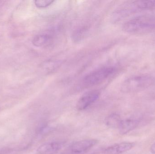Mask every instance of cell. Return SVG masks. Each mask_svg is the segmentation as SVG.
<instances>
[{
  "label": "cell",
  "mask_w": 155,
  "mask_h": 154,
  "mask_svg": "<svg viewBox=\"0 0 155 154\" xmlns=\"http://www.w3.org/2000/svg\"><path fill=\"white\" fill-rule=\"evenodd\" d=\"M150 150L153 153L155 154V143L151 146Z\"/></svg>",
  "instance_id": "obj_14"
},
{
  "label": "cell",
  "mask_w": 155,
  "mask_h": 154,
  "mask_svg": "<svg viewBox=\"0 0 155 154\" xmlns=\"http://www.w3.org/2000/svg\"><path fill=\"white\" fill-rule=\"evenodd\" d=\"M65 144L63 141H55L45 143L40 146L37 149L40 154H55L62 149Z\"/></svg>",
  "instance_id": "obj_6"
},
{
  "label": "cell",
  "mask_w": 155,
  "mask_h": 154,
  "mask_svg": "<svg viewBox=\"0 0 155 154\" xmlns=\"http://www.w3.org/2000/svg\"><path fill=\"white\" fill-rule=\"evenodd\" d=\"M98 141L95 139H84L73 143L61 154H84L93 148Z\"/></svg>",
  "instance_id": "obj_4"
},
{
  "label": "cell",
  "mask_w": 155,
  "mask_h": 154,
  "mask_svg": "<svg viewBox=\"0 0 155 154\" xmlns=\"http://www.w3.org/2000/svg\"><path fill=\"white\" fill-rule=\"evenodd\" d=\"M115 71L113 67H104L94 71L83 78L82 85L84 87H89L97 85L112 76Z\"/></svg>",
  "instance_id": "obj_3"
},
{
  "label": "cell",
  "mask_w": 155,
  "mask_h": 154,
  "mask_svg": "<svg viewBox=\"0 0 155 154\" xmlns=\"http://www.w3.org/2000/svg\"><path fill=\"white\" fill-rule=\"evenodd\" d=\"M123 29L125 32L141 34L155 30V15H143L133 18L124 24Z\"/></svg>",
  "instance_id": "obj_1"
},
{
  "label": "cell",
  "mask_w": 155,
  "mask_h": 154,
  "mask_svg": "<svg viewBox=\"0 0 155 154\" xmlns=\"http://www.w3.org/2000/svg\"><path fill=\"white\" fill-rule=\"evenodd\" d=\"M51 36L47 34L36 35L32 40V43L36 47H42L48 44L51 40Z\"/></svg>",
  "instance_id": "obj_10"
},
{
  "label": "cell",
  "mask_w": 155,
  "mask_h": 154,
  "mask_svg": "<svg viewBox=\"0 0 155 154\" xmlns=\"http://www.w3.org/2000/svg\"><path fill=\"white\" fill-rule=\"evenodd\" d=\"M122 120L119 115L112 114L106 118V125L111 128H118Z\"/></svg>",
  "instance_id": "obj_11"
},
{
  "label": "cell",
  "mask_w": 155,
  "mask_h": 154,
  "mask_svg": "<svg viewBox=\"0 0 155 154\" xmlns=\"http://www.w3.org/2000/svg\"><path fill=\"white\" fill-rule=\"evenodd\" d=\"M134 145L133 143L123 142L107 147L104 152L105 154H122L131 150Z\"/></svg>",
  "instance_id": "obj_7"
},
{
  "label": "cell",
  "mask_w": 155,
  "mask_h": 154,
  "mask_svg": "<svg viewBox=\"0 0 155 154\" xmlns=\"http://www.w3.org/2000/svg\"><path fill=\"white\" fill-rule=\"evenodd\" d=\"M88 33V29L86 27H82L75 30L72 35V39L74 42H78L85 38Z\"/></svg>",
  "instance_id": "obj_12"
},
{
  "label": "cell",
  "mask_w": 155,
  "mask_h": 154,
  "mask_svg": "<svg viewBox=\"0 0 155 154\" xmlns=\"http://www.w3.org/2000/svg\"><path fill=\"white\" fill-rule=\"evenodd\" d=\"M99 96L100 92L97 90L86 92L78 99L76 105L77 109L80 111L86 109L98 99Z\"/></svg>",
  "instance_id": "obj_5"
},
{
  "label": "cell",
  "mask_w": 155,
  "mask_h": 154,
  "mask_svg": "<svg viewBox=\"0 0 155 154\" xmlns=\"http://www.w3.org/2000/svg\"><path fill=\"white\" fill-rule=\"evenodd\" d=\"M139 124L138 120L134 119H127L122 120L119 127V133L124 135L135 129Z\"/></svg>",
  "instance_id": "obj_8"
},
{
  "label": "cell",
  "mask_w": 155,
  "mask_h": 154,
  "mask_svg": "<svg viewBox=\"0 0 155 154\" xmlns=\"http://www.w3.org/2000/svg\"><path fill=\"white\" fill-rule=\"evenodd\" d=\"M54 2L51 0H38L35 2V4L37 8H44L48 7Z\"/></svg>",
  "instance_id": "obj_13"
},
{
  "label": "cell",
  "mask_w": 155,
  "mask_h": 154,
  "mask_svg": "<svg viewBox=\"0 0 155 154\" xmlns=\"http://www.w3.org/2000/svg\"><path fill=\"white\" fill-rule=\"evenodd\" d=\"M154 82L155 79L149 75L132 76L123 82L122 90L127 92H135L147 88L152 86Z\"/></svg>",
  "instance_id": "obj_2"
},
{
  "label": "cell",
  "mask_w": 155,
  "mask_h": 154,
  "mask_svg": "<svg viewBox=\"0 0 155 154\" xmlns=\"http://www.w3.org/2000/svg\"><path fill=\"white\" fill-rule=\"evenodd\" d=\"M133 2L136 11L155 9V1H137Z\"/></svg>",
  "instance_id": "obj_9"
}]
</instances>
